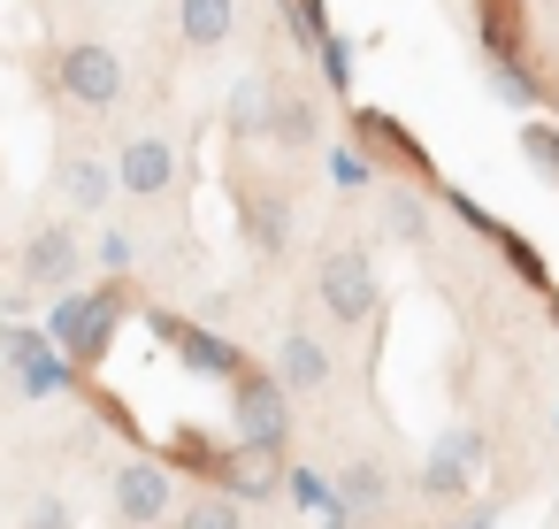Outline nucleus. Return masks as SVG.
I'll use <instances>...</instances> for the list:
<instances>
[{
    "label": "nucleus",
    "mask_w": 559,
    "mask_h": 529,
    "mask_svg": "<svg viewBox=\"0 0 559 529\" xmlns=\"http://www.w3.org/2000/svg\"><path fill=\"white\" fill-rule=\"evenodd\" d=\"M116 322H123V299L116 292H62L47 307V345L70 368H100L108 345H116Z\"/></svg>",
    "instance_id": "f257e3e1"
},
{
    "label": "nucleus",
    "mask_w": 559,
    "mask_h": 529,
    "mask_svg": "<svg viewBox=\"0 0 559 529\" xmlns=\"http://www.w3.org/2000/svg\"><path fill=\"white\" fill-rule=\"evenodd\" d=\"M55 85L78 101V108H116L123 101V55L100 47V39H78L55 55Z\"/></svg>",
    "instance_id": "f03ea898"
},
{
    "label": "nucleus",
    "mask_w": 559,
    "mask_h": 529,
    "mask_svg": "<svg viewBox=\"0 0 559 529\" xmlns=\"http://www.w3.org/2000/svg\"><path fill=\"white\" fill-rule=\"evenodd\" d=\"M314 292H322V307L337 322H368L376 315V261H368V246H330L322 269H314Z\"/></svg>",
    "instance_id": "7ed1b4c3"
},
{
    "label": "nucleus",
    "mask_w": 559,
    "mask_h": 529,
    "mask_svg": "<svg viewBox=\"0 0 559 529\" xmlns=\"http://www.w3.org/2000/svg\"><path fill=\"white\" fill-rule=\"evenodd\" d=\"M284 430H292V391L261 368L238 376V445L253 452H284Z\"/></svg>",
    "instance_id": "20e7f679"
},
{
    "label": "nucleus",
    "mask_w": 559,
    "mask_h": 529,
    "mask_svg": "<svg viewBox=\"0 0 559 529\" xmlns=\"http://www.w3.org/2000/svg\"><path fill=\"white\" fill-rule=\"evenodd\" d=\"M78 277H85V246L70 238V223H47V231L24 238V284L62 299V292H78Z\"/></svg>",
    "instance_id": "39448f33"
},
{
    "label": "nucleus",
    "mask_w": 559,
    "mask_h": 529,
    "mask_svg": "<svg viewBox=\"0 0 559 529\" xmlns=\"http://www.w3.org/2000/svg\"><path fill=\"white\" fill-rule=\"evenodd\" d=\"M154 338H162V345H177L192 376H230V384L246 376V361H238V345H230V338H215V330H200V322H185V315H169V307H154Z\"/></svg>",
    "instance_id": "423d86ee"
},
{
    "label": "nucleus",
    "mask_w": 559,
    "mask_h": 529,
    "mask_svg": "<svg viewBox=\"0 0 559 529\" xmlns=\"http://www.w3.org/2000/svg\"><path fill=\"white\" fill-rule=\"evenodd\" d=\"M444 208H452V215H460L467 231H483V238H490V246L506 254V269H513L521 284H536V292H551V269H544V254H536V246H528V238H521L513 223H498V215H490V208H475L467 192H444Z\"/></svg>",
    "instance_id": "0eeeda50"
},
{
    "label": "nucleus",
    "mask_w": 559,
    "mask_h": 529,
    "mask_svg": "<svg viewBox=\"0 0 559 529\" xmlns=\"http://www.w3.org/2000/svg\"><path fill=\"white\" fill-rule=\"evenodd\" d=\"M490 445H483V430H444L437 445H429V460H421V491L437 498V506H452V498H467V475H475V460H483Z\"/></svg>",
    "instance_id": "6e6552de"
},
{
    "label": "nucleus",
    "mask_w": 559,
    "mask_h": 529,
    "mask_svg": "<svg viewBox=\"0 0 559 529\" xmlns=\"http://www.w3.org/2000/svg\"><path fill=\"white\" fill-rule=\"evenodd\" d=\"M353 154H383V162H399V169H414V177H429L437 185V169H429V154H421V139L399 124V116H383V108H353Z\"/></svg>",
    "instance_id": "1a4fd4ad"
},
{
    "label": "nucleus",
    "mask_w": 559,
    "mask_h": 529,
    "mask_svg": "<svg viewBox=\"0 0 559 529\" xmlns=\"http://www.w3.org/2000/svg\"><path fill=\"white\" fill-rule=\"evenodd\" d=\"M0 345H9V361H16V376H24V391L32 399H55L78 368L47 345V330H24V322H9V330H0Z\"/></svg>",
    "instance_id": "9d476101"
},
{
    "label": "nucleus",
    "mask_w": 559,
    "mask_h": 529,
    "mask_svg": "<svg viewBox=\"0 0 559 529\" xmlns=\"http://www.w3.org/2000/svg\"><path fill=\"white\" fill-rule=\"evenodd\" d=\"M169 460H131V468H116V521H131V529H146V521H162L169 514Z\"/></svg>",
    "instance_id": "9b49d317"
},
{
    "label": "nucleus",
    "mask_w": 559,
    "mask_h": 529,
    "mask_svg": "<svg viewBox=\"0 0 559 529\" xmlns=\"http://www.w3.org/2000/svg\"><path fill=\"white\" fill-rule=\"evenodd\" d=\"M475 24H483L490 70H521V55H528V0H475Z\"/></svg>",
    "instance_id": "f8f14e48"
},
{
    "label": "nucleus",
    "mask_w": 559,
    "mask_h": 529,
    "mask_svg": "<svg viewBox=\"0 0 559 529\" xmlns=\"http://www.w3.org/2000/svg\"><path fill=\"white\" fill-rule=\"evenodd\" d=\"M108 169H116V185L139 192V200H162V192L177 185V154H169V139H131Z\"/></svg>",
    "instance_id": "ddd939ff"
},
{
    "label": "nucleus",
    "mask_w": 559,
    "mask_h": 529,
    "mask_svg": "<svg viewBox=\"0 0 559 529\" xmlns=\"http://www.w3.org/2000/svg\"><path fill=\"white\" fill-rule=\"evenodd\" d=\"M215 483H223V498H230V506H238V498H276V491H284V460H276V452L238 445V452H223Z\"/></svg>",
    "instance_id": "4468645a"
},
{
    "label": "nucleus",
    "mask_w": 559,
    "mask_h": 529,
    "mask_svg": "<svg viewBox=\"0 0 559 529\" xmlns=\"http://www.w3.org/2000/svg\"><path fill=\"white\" fill-rule=\"evenodd\" d=\"M276 384H284V391H322V384H330V345L307 338V330H292V338L276 345Z\"/></svg>",
    "instance_id": "2eb2a0df"
},
{
    "label": "nucleus",
    "mask_w": 559,
    "mask_h": 529,
    "mask_svg": "<svg viewBox=\"0 0 559 529\" xmlns=\"http://www.w3.org/2000/svg\"><path fill=\"white\" fill-rule=\"evenodd\" d=\"M238 32V0H177V39L185 47H223Z\"/></svg>",
    "instance_id": "dca6fc26"
},
{
    "label": "nucleus",
    "mask_w": 559,
    "mask_h": 529,
    "mask_svg": "<svg viewBox=\"0 0 559 529\" xmlns=\"http://www.w3.org/2000/svg\"><path fill=\"white\" fill-rule=\"evenodd\" d=\"M108 192H116V169H108V162H93V154H70V162H62V200H70L78 215H100Z\"/></svg>",
    "instance_id": "f3484780"
},
{
    "label": "nucleus",
    "mask_w": 559,
    "mask_h": 529,
    "mask_svg": "<svg viewBox=\"0 0 559 529\" xmlns=\"http://www.w3.org/2000/svg\"><path fill=\"white\" fill-rule=\"evenodd\" d=\"M330 491H337V506H345V514L360 521L368 506H383V498H391V475H383V460H353V468H345V475H337Z\"/></svg>",
    "instance_id": "a211bd4d"
},
{
    "label": "nucleus",
    "mask_w": 559,
    "mask_h": 529,
    "mask_svg": "<svg viewBox=\"0 0 559 529\" xmlns=\"http://www.w3.org/2000/svg\"><path fill=\"white\" fill-rule=\"evenodd\" d=\"M269 108H276V85H269V78H238V93H230V131H238V139H269Z\"/></svg>",
    "instance_id": "6ab92c4d"
},
{
    "label": "nucleus",
    "mask_w": 559,
    "mask_h": 529,
    "mask_svg": "<svg viewBox=\"0 0 559 529\" xmlns=\"http://www.w3.org/2000/svg\"><path fill=\"white\" fill-rule=\"evenodd\" d=\"M269 139L299 154V146H314V139H322V116H314L299 93H276V108H269Z\"/></svg>",
    "instance_id": "aec40b11"
},
{
    "label": "nucleus",
    "mask_w": 559,
    "mask_h": 529,
    "mask_svg": "<svg viewBox=\"0 0 559 529\" xmlns=\"http://www.w3.org/2000/svg\"><path fill=\"white\" fill-rule=\"evenodd\" d=\"M238 215H246V231H253V246H261V254H284V238H292L284 200H269V192H238Z\"/></svg>",
    "instance_id": "412c9836"
},
{
    "label": "nucleus",
    "mask_w": 559,
    "mask_h": 529,
    "mask_svg": "<svg viewBox=\"0 0 559 529\" xmlns=\"http://www.w3.org/2000/svg\"><path fill=\"white\" fill-rule=\"evenodd\" d=\"M521 162L559 192V124H521Z\"/></svg>",
    "instance_id": "4be33fe9"
},
{
    "label": "nucleus",
    "mask_w": 559,
    "mask_h": 529,
    "mask_svg": "<svg viewBox=\"0 0 559 529\" xmlns=\"http://www.w3.org/2000/svg\"><path fill=\"white\" fill-rule=\"evenodd\" d=\"M276 9H284L292 47H322L330 39V9H322V0H276Z\"/></svg>",
    "instance_id": "5701e85b"
},
{
    "label": "nucleus",
    "mask_w": 559,
    "mask_h": 529,
    "mask_svg": "<svg viewBox=\"0 0 559 529\" xmlns=\"http://www.w3.org/2000/svg\"><path fill=\"white\" fill-rule=\"evenodd\" d=\"M284 498L307 506V514H337V491H330V475H314V468H284Z\"/></svg>",
    "instance_id": "b1692460"
},
{
    "label": "nucleus",
    "mask_w": 559,
    "mask_h": 529,
    "mask_svg": "<svg viewBox=\"0 0 559 529\" xmlns=\"http://www.w3.org/2000/svg\"><path fill=\"white\" fill-rule=\"evenodd\" d=\"M314 70H322V85H330V93H353V39H337V32H330V39L314 47Z\"/></svg>",
    "instance_id": "393cba45"
},
{
    "label": "nucleus",
    "mask_w": 559,
    "mask_h": 529,
    "mask_svg": "<svg viewBox=\"0 0 559 529\" xmlns=\"http://www.w3.org/2000/svg\"><path fill=\"white\" fill-rule=\"evenodd\" d=\"M177 529H246V521H238V506L215 491V498H192V506L177 514Z\"/></svg>",
    "instance_id": "a878e982"
},
{
    "label": "nucleus",
    "mask_w": 559,
    "mask_h": 529,
    "mask_svg": "<svg viewBox=\"0 0 559 529\" xmlns=\"http://www.w3.org/2000/svg\"><path fill=\"white\" fill-rule=\"evenodd\" d=\"M490 93L513 101V108H536V101H544V85H536L528 70H490Z\"/></svg>",
    "instance_id": "bb28decb"
},
{
    "label": "nucleus",
    "mask_w": 559,
    "mask_h": 529,
    "mask_svg": "<svg viewBox=\"0 0 559 529\" xmlns=\"http://www.w3.org/2000/svg\"><path fill=\"white\" fill-rule=\"evenodd\" d=\"M383 223H391L399 238H421V231H429V215H421L414 192H391V200H383Z\"/></svg>",
    "instance_id": "cd10ccee"
},
{
    "label": "nucleus",
    "mask_w": 559,
    "mask_h": 529,
    "mask_svg": "<svg viewBox=\"0 0 559 529\" xmlns=\"http://www.w3.org/2000/svg\"><path fill=\"white\" fill-rule=\"evenodd\" d=\"M169 460H185V468H207V475L223 468V452H215L200 430H177V437H169Z\"/></svg>",
    "instance_id": "c85d7f7f"
},
{
    "label": "nucleus",
    "mask_w": 559,
    "mask_h": 529,
    "mask_svg": "<svg viewBox=\"0 0 559 529\" xmlns=\"http://www.w3.org/2000/svg\"><path fill=\"white\" fill-rule=\"evenodd\" d=\"M330 177H337L345 192H360V185H376V162H368V154H353V146H337V154H330Z\"/></svg>",
    "instance_id": "c756f323"
},
{
    "label": "nucleus",
    "mask_w": 559,
    "mask_h": 529,
    "mask_svg": "<svg viewBox=\"0 0 559 529\" xmlns=\"http://www.w3.org/2000/svg\"><path fill=\"white\" fill-rule=\"evenodd\" d=\"M93 261H100V269H108V277H123V269H131V261H139V238H131V231H108V238H100V246H93Z\"/></svg>",
    "instance_id": "7c9ffc66"
},
{
    "label": "nucleus",
    "mask_w": 559,
    "mask_h": 529,
    "mask_svg": "<svg viewBox=\"0 0 559 529\" xmlns=\"http://www.w3.org/2000/svg\"><path fill=\"white\" fill-rule=\"evenodd\" d=\"M93 414H100L108 430H123V437H131V407H123V399H108V391H93Z\"/></svg>",
    "instance_id": "2f4dec72"
},
{
    "label": "nucleus",
    "mask_w": 559,
    "mask_h": 529,
    "mask_svg": "<svg viewBox=\"0 0 559 529\" xmlns=\"http://www.w3.org/2000/svg\"><path fill=\"white\" fill-rule=\"evenodd\" d=\"M32 529H70V506H62V498H39V506H32Z\"/></svg>",
    "instance_id": "473e14b6"
},
{
    "label": "nucleus",
    "mask_w": 559,
    "mask_h": 529,
    "mask_svg": "<svg viewBox=\"0 0 559 529\" xmlns=\"http://www.w3.org/2000/svg\"><path fill=\"white\" fill-rule=\"evenodd\" d=\"M490 521H498V498H483V506H467V514H460L452 529H490Z\"/></svg>",
    "instance_id": "72a5a7b5"
},
{
    "label": "nucleus",
    "mask_w": 559,
    "mask_h": 529,
    "mask_svg": "<svg viewBox=\"0 0 559 529\" xmlns=\"http://www.w3.org/2000/svg\"><path fill=\"white\" fill-rule=\"evenodd\" d=\"M322 529H353V514H345V506H337V514H322Z\"/></svg>",
    "instance_id": "f704fd0d"
}]
</instances>
